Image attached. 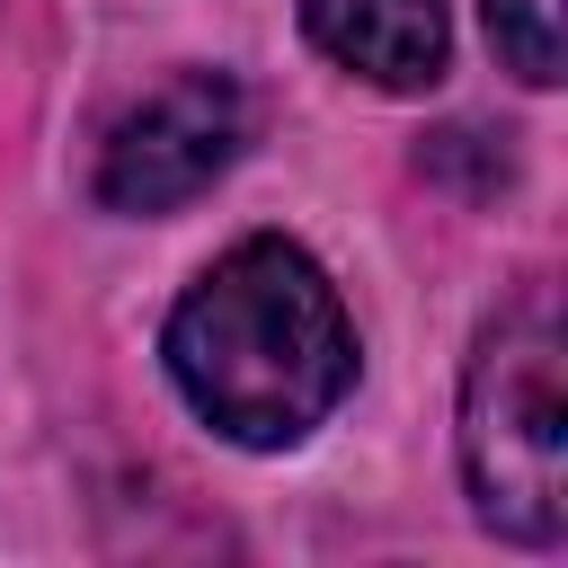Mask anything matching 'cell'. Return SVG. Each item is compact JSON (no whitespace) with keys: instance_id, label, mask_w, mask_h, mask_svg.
<instances>
[{"instance_id":"cell-4","label":"cell","mask_w":568,"mask_h":568,"mask_svg":"<svg viewBox=\"0 0 568 568\" xmlns=\"http://www.w3.org/2000/svg\"><path fill=\"white\" fill-rule=\"evenodd\" d=\"M302 27L320 36L328 62H346L373 89H426L444 80L453 53L444 0H302Z\"/></svg>"},{"instance_id":"cell-1","label":"cell","mask_w":568,"mask_h":568,"mask_svg":"<svg viewBox=\"0 0 568 568\" xmlns=\"http://www.w3.org/2000/svg\"><path fill=\"white\" fill-rule=\"evenodd\" d=\"M169 382L213 435L248 453L302 444L355 382V320L328 266L275 231L213 257L169 311Z\"/></svg>"},{"instance_id":"cell-2","label":"cell","mask_w":568,"mask_h":568,"mask_svg":"<svg viewBox=\"0 0 568 568\" xmlns=\"http://www.w3.org/2000/svg\"><path fill=\"white\" fill-rule=\"evenodd\" d=\"M462 479L488 532L506 541L568 532V382H559V320L541 302L488 320L462 373Z\"/></svg>"},{"instance_id":"cell-5","label":"cell","mask_w":568,"mask_h":568,"mask_svg":"<svg viewBox=\"0 0 568 568\" xmlns=\"http://www.w3.org/2000/svg\"><path fill=\"white\" fill-rule=\"evenodd\" d=\"M479 18H488L497 62L524 89H550L559 80V0H479Z\"/></svg>"},{"instance_id":"cell-3","label":"cell","mask_w":568,"mask_h":568,"mask_svg":"<svg viewBox=\"0 0 568 568\" xmlns=\"http://www.w3.org/2000/svg\"><path fill=\"white\" fill-rule=\"evenodd\" d=\"M248 142V98L231 71H178L160 80L98 151V204L106 213H178L195 204Z\"/></svg>"}]
</instances>
